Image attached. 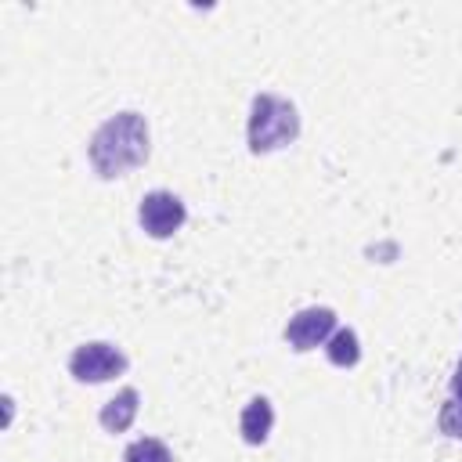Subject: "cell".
Instances as JSON below:
<instances>
[{"instance_id": "1", "label": "cell", "mask_w": 462, "mask_h": 462, "mask_svg": "<svg viewBox=\"0 0 462 462\" xmlns=\"http://www.w3.org/2000/svg\"><path fill=\"white\" fill-rule=\"evenodd\" d=\"M90 166L101 177H123L130 170H137L148 159V123L141 112H119L112 119H105L90 144H87Z\"/></svg>"}, {"instance_id": "2", "label": "cell", "mask_w": 462, "mask_h": 462, "mask_svg": "<svg viewBox=\"0 0 462 462\" xmlns=\"http://www.w3.org/2000/svg\"><path fill=\"white\" fill-rule=\"evenodd\" d=\"M300 137V112L278 94H256L249 108V152H278Z\"/></svg>"}, {"instance_id": "3", "label": "cell", "mask_w": 462, "mask_h": 462, "mask_svg": "<svg viewBox=\"0 0 462 462\" xmlns=\"http://www.w3.org/2000/svg\"><path fill=\"white\" fill-rule=\"evenodd\" d=\"M69 372L79 383H108V379H116V375L126 372V354L119 346H112V343L94 339V343H83V346L72 350Z\"/></svg>"}, {"instance_id": "4", "label": "cell", "mask_w": 462, "mask_h": 462, "mask_svg": "<svg viewBox=\"0 0 462 462\" xmlns=\"http://www.w3.org/2000/svg\"><path fill=\"white\" fill-rule=\"evenodd\" d=\"M184 202L173 195V191H148L144 199H141V206H137V220H141V227L152 235V238H170L173 231H180V224H184Z\"/></svg>"}, {"instance_id": "5", "label": "cell", "mask_w": 462, "mask_h": 462, "mask_svg": "<svg viewBox=\"0 0 462 462\" xmlns=\"http://www.w3.org/2000/svg\"><path fill=\"white\" fill-rule=\"evenodd\" d=\"M332 332H336V310L332 307H303L285 325V339L292 350H314V346L328 343Z\"/></svg>"}, {"instance_id": "6", "label": "cell", "mask_w": 462, "mask_h": 462, "mask_svg": "<svg viewBox=\"0 0 462 462\" xmlns=\"http://www.w3.org/2000/svg\"><path fill=\"white\" fill-rule=\"evenodd\" d=\"M137 404H141V393H137L134 386H126V390H119L112 401L101 404L97 419H101V426H105L108 433H126L130 422L137 419Z\"/></svg>"}, {"instance_id": "7", "label": "cell", "mask_w": 462, "mask_h": 462, "mask_svg": "<svg viewBox=\"0 0 462 462\" xmlns=\"http://www.w3.org/2000/svg\"><path fill=\"white\" fill-rule=\"evenodd\" d=\"M271 426H274V408L267 397H253L238 415V433L245 444H263Z\"/></svg>"}, {"instance_id": "8", "label": "cell", "mask_w": 462, "mask_h": 462, "mask_svg": "<svg viewBox=\"0 0 462 462\" xmlns=\"http://www.w3.org/2000/svg\"><path fill=\"white\" fill-rule=\"evenodd\" d=\"M325 354L336 368H350L361 361V343H357V332L354 328H336L332 339L325 343Z\"/></svg>"}, {"instance_id": "9", "label": "cell", "mask_w": 462, "mask_h": 462, "mask_svg": "<svg viewBox=\"0 0 462 462\" xmlns=\"http://www.w3.org/2000/svg\"><path fill=\"white\" fill-rule=\"evenodd\" d=\"M123 462H173V455H170V448H166L162 440L141 437V440H134V444L123 451Z\"/></svg>"}, {"instance_id": "10", "label": "cell", "mask_w": 462, "mask_h": 462, "mask_svg": "<svg viewBox=\"0 0 462 462\" xmlns=\"http://www.w3.org/2000/svg\"><path fill=\"white\" fill-rule=\"evenodd\" d=\"M440 433H448V437H462V404L451 397L444 408H440Z\"/></svg>"}, {"instance_id": "11", "label": "cell", "mask_w": 462, "mask_h": 462, "mask_svg": "<svg viewBox=\"0 0 462 462\" xmlns=\"http://www.w3.org/2000/svg\"><path fill=\"white\" fill-rule=\"evenodd\" d=\"M451 397L462 404V361H458V368H455V375H451Z\"/></svg>"}]
</instances>
